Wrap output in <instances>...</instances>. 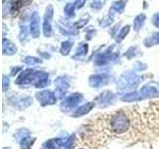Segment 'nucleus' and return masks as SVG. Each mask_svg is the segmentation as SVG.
<instances>
[{"label": "nucleus", "instance_id": "obj_34", "mask_svg": "<svg viewBox=\"0 0 159 149\" xmlns=\"http://www.w3.org/2000/svg\"><path fill=\"white\" fill-rule=\"evenodd\" d=\"M58 1H62V0H58Z\"/></svg>", "mask_w": 159, "mask_h": 149}, {"label": "nucleus", "instance_id": "obj_6", "mask_svg": "<svg viewBox=\"0 0 159 149\" xmlns=\"http://www.w3.org/2000/svg\"><path fill=\"white\" fill-rule=\"evenodd\" d=\"M36 98L42 106H52L57 102L56 93L51 91H42L36 93Z\"/></svg>", "mask_w": 159, "mask_h": 149}, {"label": "nucleus", "instance_id": "obj_24", "mask_svg": "<svg viewBox=\"0 0 159 149\" xmlns=\"http://www.w3.org/2000/svg\"><path fill=\"white\" fill-rule=\"evenodd\" d=\"M24 63L28 65V66H33V65H39V64H42V60L40 58L37 57H31V56H28L24 59Z\"/></svg>", "mask_w": 159, "mask_h": 149}, {"label": "nucleus", "instance_id": "obj_3", "mask_svg": "<svg viewBox=\"0 0 159 149\" xmlns=\"http://www.w3.org/2000/svg\"><path fill=\"white\" fill-rule=\"evenodd\" d=\"M83 99H84V97H83L82 93H74L71 94V96L67 97L66 98L64 99V101L62 102V103H61V106H60V107H61V109L65 112L71 111L83 102Z\"/></svg>", "mask_w": 159, "mask_h": 149}, {"label": "nucleus", "instance_id": "obj_31", "mask_svg": "<svg viewBox=\"0 0 159 149\" xmlns=\"http://www.w3.org/2000/svg\"><path fill=\"white\" fill-rule=\"evenodd\" d=\"M84 2H86L84 0H77V1L75 2V3H76V7H77V9H81V8L84 6Z\"/></svg>", "mask_w": 159, "mask_h": 149}, {"label": "nucleus", "instance_id": "obj_26", "mask_svg": "<svg viewBox=\"0 0 159 149\" xmlns=\"http://www.w3.org/2000/svg\"><path fill=\"white\" fill-rule=\"evenodd\" d=\"M136 53H137V48L136 47H131V48L128 49V51L125 52L124 56H125L127 59H131V58L136 56Z\"/></svg>", "mask_w": 159, "mask_h": 149}, {"label": "nucleus", "instance_id": "obj_14", "mask_svg": "<svg viewBox=\"0 0 159 149\" xmlns=\"http://www.w3.org/2000/svg\"><path fill=\"white\" fill-rule=\"evenodd\" d=\"M64 143L65 140L62 138H53L45 142L42 145V149H60L64 146Z\"/></svg>", "mask_w": 159, "mask_h": 149}, {"label": "nucleus", "instance_id": "obj_22", "mask_svg": "<svg viewBox=\"0 0 159 149\" xmlns=\"http://www.w3.org/2000/svg\"><path fill=\"white\" fill-rule=\"evenodd\" d=\"M88 50H89V46L87 44H82L81 46L79 47V49H78V51H77V53L74 55V59H76V60H78V59H82L83 57H84L87 55V53H88Z\"/></svg>", "mask_w": 159, "mask_h": 149}, {"label": "nucleus", "instance_id": "obj_28", "mask_svg": "<svg viewBox=\"0 0 159 149\" xmlns=\"http://www.w3.org/2000/svg\"><path fill=\"white\" fill-rule=\"evenodd\" d=\"M20 41H21L22 44H24V40H26L27 39V28L26 27H23L21 26V32H20Z\"/></svg>", "mask_w": 159, "mask_h": 149}, {"label": "nucleus", "instance_id": "obj_8", "mask_svg": "<svg viewBox=\"0 0 159 149\" xmlns=\"http://www.w3.org/2000/svg\"><path fill=\"white\" fill-rule=\"evenodd\" d=\"M109 82V76L107 74H96L89 78V87L98 88L107 84Z\"/></svg>", "mask_w": 159, "mask_h": 149}, {"label": "nucleus", "instance_id": "obj_13", "mask_svg": "<svg viewBox=\"0 0 159 149\" xmlns=\"http://www.w3.org/2000/svg\"><path fill=\"white\" fill-rule=\"evenodd\" d=\"M17 52V47L15 44L11 42L10 40L3 39L2 42V53L3 55H7V56H13L14 54Z\"/></svg>", "mask_w": 159, "mask_h": 149}, {"label": "nucleus", "instance_id": "obj_11", "mask_svg": "<svg viewBox=\"0 0 159 149\" xmlns=\"http://www.w3.org/2000/svg\"><path fill=\"white\" fill-rule=\"evenodd\" d=\"M30 34L34 39H37L41 32H40V16L37 12H34L31 15V22H30Z\"/></svg>", "mask_w": 159, "mask_h": 149}, {"label": "nucleus", "instance_id": "obj_7", "mask_svg": "<svg viewBox=\"0 0 159 149\" xmlns=\"http://www.w3.org/2000/svg\"><path fill=\"white\" fill-rule=\"evenodd\" d=\"M113 48H114V46L112 45V46H111L107 50H106L104 53L98 55L96 60H94L96 66H103V65H107L109 61H112V60L117 58V54L112 53Z\"/></svg>", "mask_w": 159, "mask_h": 149}, {"label": "nucleus", "instance_id": "obj_10", "mask_svg": "<svg viewBox=\"0 0 159 149\" xmlns=\"http://www.w3.org/2000/svg\"><path fill=\"white\" fill-rule=\"evenodd\" d=\"M139 97H140V101L142 99H146V98H153V97H159V91L152 86H144L141 88L140 91L138 92Z\"/></svg>", "mask_w": 159, "mask_h": 149}, {"label": "nucleus", "instance_id": "obj_21", "mask_svg": "<svg viewBox=\"0 0 159 149\" xmlns=\"http://www.w3.org/2000/svg\"><path fill=\"white\" fill-rule=\"evenodd\" d=\"M73 45H74V42H71V41L63 42L61 45V49H60V53H61L63 56H67V55H69V53L71 52Z\"/></svg>", "mask_w": 159, "mask_h": 149}, {"label": "nucleus", "instance_id": "obj_2", "mask_svg": "<svg viewBox=\"0 0 159 149\" xmlns=\"http://www.w3.org/2000/svg\"><path fill=\"white\" fill-rule=\"evenodd\" d=\"M141 82V78L133 72H125L121 74L117 82L118 91H132Z\"/></svg>", "mask_w": 159, "mask_h": 149}, {"label": "nucleus", "instance_id": "obj_19", "mask_svg": "<svg viewBox=\"0 0 159 149\" xmlns=\"http://www.w3.org/2000/svg\"><path fill=\"white\" fill-rule=\"evenodd\" d=\"M129 31H130V26H129V25H125L124 27H122L120 31H118V33H117V35H116V41L117 43H120V42L122 41V40L128 35Z\"/></svg>", "mask_w": 159, "mask_h": 149}, {"label": "nucleus", "instance_id": "obj_15", "mask_svg": "<svg viewBox=\"0 0 159 149\" xmlns=\"http://www.w3.org/2000/svg\"><path fill=\"white\" fill-rule=\"evenodd\" d=\"M94 104H96V103H93V102H88L86 104H83V106L78 107L76 111H74V113L72 114V116H74V117H79V116L84 115V114L89 113L94 107Z\"/></svg>", "mask_w": 159, "mask_h": 149}, {"label": "nucleus", "instance_id": "obj_12", "mask_svg": "<svg viewBox=\"0 0 159 149\" xmlns=\"http://www.w3.org/2000/svg\"><path fill=\"white\" fill-rule=\"evenodd\" d=\"M55 87H56L57 96L62 97L64 94L66 93L67 89L70 87V84H69V82L64 77H59V78H57L56 81H55Z\"/></svg>", "mask_w": 159, "mask_h": 149}, {"label": "nucleus", "instance_id": "obj_18", "mask_svg": "<svg viewBox=\"0 0 159 149\" xmlns=\"http://www.w3.org/2000/svg\"><path fill=\"white\" fill-rule=\"evenodd\" d=\"M35 140H36L35 137L32 138L31 136H26L20 141V147H21V149H31Z\"/></svg>", "mask_w": 159, "mask_h": 149}, {"label": "nucleus", "instance_id": "obj_4", "mask_svg": "<svg viewBox=\"0 0 159 149\" xmlns=\"http://www.w3.org/2000/svg\"><path fill=\"white\" fill-rule=\"evenodd\" d=\"M116 101V97L112 92L111 91H104L101 94H98V97L94 98V102L98 103L99 107H107L113 104Z\"/></svg>", "mask_w": 159, "mask_h": 149}, {"label": "nucleus", "instance_id": "obj_16", "mask_svg": "<svg viewBox=\"0 0 159 149\" xmlns=\"http://www.w3.org/2000/svg\"><path fill=\"white\" fill-rule=\"evenodd\" d=\"M155 45H159V32L154 33L152 36L146 38L144 41V46L146 48H150L152 46H155Z\"/></svg>", "mask_w": 159, "mask_h": 149}, {"label": "nucleus", "instance_id": "obj_30", "mask_svg": "<svg viewBox=\"0 0 159 149\" xmlns=\"http://www.w3.org/2000/svg\"><path fill=\"white\" fill-rule=\"evenodd\" d=\"M88 21H89L88 19H83V20H81V21H79V22H77L76 24H75V26L78 27V28H82V27L84 26V25H86V23H88Z\"/></svg>", "mask_w": 159, "mask_h": 149}, {"label": "nucleus", "instance_id": "obj_17", "mask_svg": "<svg viewBox=\"0 0 159 149\" xmlns=\"http://www.w3.org/2000/svg\"><path fill=\"white\" fill-rule=\"evenodd\" d=\"M145 19H146L145 14H139L135 17V19H134V21H133V28L135 30V32H138L139 30L141 29L144 22H145Z\"/></svg>", "mask_w": 159, "mask_h": 149}, {"label": "nucleus", "instance_id": "obj_5", "mask_svg": "<svg viewBox=\"0 0 159 149\" xmlns=\"http://www.w3.org/2000/svg\"><path fill=\"white\" fill-rule=\"evenodd\" d=\"M54 9L53 5H48L45 11L44 16V23H43V33L45 37H51L52 36V19H53Z\"/></svg>", "mask_w": 159, "mask_h": 149}, {"label": "nucleus", "instance_id": "obj_23", "mask_svg": "<svg viewBox=\"0 0 159 149\" xmlns=\"http://www.w3.org/2000/svg\"><path fill=\"white\" fill-rule=\"evenodd\" d=\"M75 9H77L76 3H68L64 8V12L68 17H74L75 16Z\"/></svg>", "mask_w": 159, "mask_h": 149}, {"label": "nucleus", "instance_id": "obj_33", "mask_svg": "<svg viewBox=\"0 0 159 149\" xmlns=\"http://www.w3.org/2000/svg\"><path fill=\"white\" fill-rule=\"evenodd\" d=\"M3 149H11V148H9V147H3Z\"/></svg>", "mask_w": 159, "mask_h": 149}, {"label": "nucleus", "instance_id": "obj_20", "mask_svg": "<svg viewBox=\"0 0 159 149\" xmlns=\"http://www.w3.org/2000/svg\"><path fill=\"white\" fill-rule=\"evenodd\" d=\"M125 5H126V0L116 1L111 5V10H113V11H116L117 13H122L124 11V8H125Z\"/></svg>", "mask_w": 159, "mask_h": 149}, {"label": "nucleus", "instance_id": "obj_29", "mask_svg": "<svg viewBox=\"0 0 159 149\" xmlns=\"http://www.w3.org/2000/svg\"><path fill=\"white\" fill-rule=\"evenodd\" d=\"M152 24L155 27L159 28V13H156V14L153 15V17H152Z\"/></svg>", "mask_w": 159, "mask_h": 149}, {"label": "nucleus", "instance_id": "obj_1", "mask_svg": "<svg viewBox=\"0 0 159 149\" xmlns=\"http://www.w3.org/2000/svg\"><path fill=\"white\" fill-rule=\"evenodd\" d=\"M15 84L21 87L32 84L35 88H42L49 84V74L42 71L28 69L19 74V77L15 81Z\"/></svg>", "mask_w": 159, "mask_h": 149}, {"label": "nucleus", "instance_id": "obj_35", "mask_svg": "<svg viewBox=\"0 0 159 149\" xmlns=\"http://www.w3.org/2000/svg\"><path fill=\"white\" fill-rule=\"evenodd\" d=\"M80 149H83V148H80Z\"/></svg>", "mask_w": 159, "mask_h": 149}, {"label": "nucleus", "instance_id": "obj_27", "mask_svg": "<svg viewBox=\"0 0 159 149\" xmlns=\"http://www.w3.org/2000/svg\"><path fill=\"white\" fill-rule=\"evenodd\" d=\"M2 89H3V92H6L8 88H9V84H10V81H9V78L6 76V74H3L2 76Z\"/></svg>", "mask_w": 159, "mask_h": 149}, {"label": "nucleus", "instance_id": "obj_25", "mask_svg": "<svg viewBox=\"0 0 159 149\" xmlns=\"http://www.w3.org/2000/svg\"><path fill=\"white\" fill-rule=\"evenodd\" d=\"M104 2H106V0H93L91 3V8L94 11H98L104 5Z\"/></svg>", "mask_w": 159, "mask_h": 149}, {"label": "nucleus", "instance_id": "obj_9", "mask_svg": "<svg viewBox=\"0 0 159 149\" xmlns=\"http://www.w3.org/2000/svg\"><path fill=\"white\" fill-rule=\"evenodd\" d=\"M9 102L12 104L14 107L18 108L19 111L27 108L32 104L33 101L30 97H18V96H13L12 97L9 98Z\"/></svg>", "mask_w": 159, "mask_h": 149}, {"label": "nucleus", "instance_id": "obj_32", "mask_svg": "<svg viewBox=\"0 0 159 149\" xmlns=\"http://www.w3.org/2000/svg\"><path fill=\"white\" fill-rule=\"evenodd\" d=\"M117 28V26H116V27H114L113 28V31H116V29ZM114 33H116V32H112V33H111V36H114Z\"/></svg>", "mask_w": 159, "mask_h": 149}]
</instances>
